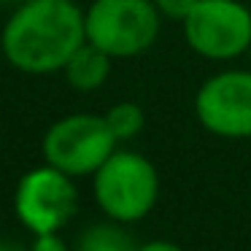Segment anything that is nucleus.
<instances>
[{
	"mask_svg": "<svg viewBox=\"0 0 251 251\" xmlns=\"http://www.w3.org/2000/svg\"><path fill=\"white\" fill-rule=\"evenodd\" d=\"M84 41V11L73 0H22L0 35L6 60L30 76L62 71Z\"/></svg>",
	"mask_w": 251,
	"mask_h": 251,
	"instance_id": "f257e3e1",
	"label": "nucleus"
},
{
	"mask_svg": "<svg viewBox=\"0 0 251 251\" xmlns=\"http://www.w3.org/2000/svg\"><path fill=\"white\" fill-rule=\"evenodd\" d=\"M92 192L108 219L132 224L146 219L159 200V173L149 157L116 149L92 176Z\"/></svg>",
	"mask_w": 251,
	"mask_h": 251,
	"instance_id": "f03ea898",
	"label": "nucleus"
},
{
	"mask_svg": "<svg viewBox=\"0 0 251 251\" xmlns=\"http://www.w3.org/2000/svg\"><path fill=\"white\" fill-rule=\"evenodd\" d=\"M159 11L154 0H92L84 11L87 41L114 60L146 54L159 38Z\"/></svg>",
	"mask_w": 251,
	"mask_h": 251,
	"instance_id": "7ed1b4c3",
	"label": "nucleus"
},
{
	"mask_svg": "<svg viewBox=\"0 0 251 251\" xmlns=\"http://www.w3.org/2000/svg\"><path fill=\"white\" fill-rule=\"evenodd\" d=\"M116 138L105 116L68 114L46 130L41 151L49 165L73 176H95V170L116 151Z\"/></svg>",
	"mask_w": 251,
	"mask_h": 251,
	"instance_id": "20e7f679",
	"label": "nucleus"
},
{
	"mask_svg": "<svg viewBox=\"0 0 251 251\" xmlns=\"http://www.w3.org/2000/svg\"><path fill=\"white\" fill-rule=\"evenodd\" d=\"M181 25L186 46L202 60L229 62L249 54L251 11L240 0H197Z\"/></svg>",
	"mask_w": 251,
	"mask_h": 251,
	"instance_id": "39448f33",
	"label": "nucleus"
},
{
	"mask_svg": "<svg viewBox=\"0 0 251 251\" xmlns=\"http://www.w3.org/2000/svg\"><path fill=\"white\" fill-rule=\"evenodd\" d=\"M14 211L33 235L60 232L78 211V189L73 176L49 162L27 170L14 192Z\"/></svg>",
	"mask_w": 251,
	"mask_h": 251,
	"instance_id": "423d86ee",
	"label": "nucleus"
},
{
	"mask_svg": "<svg viewBox=\"0 0 251 251\" xmlns=\"http://www.w3.org/2000/svg\"><path fill=\"white\" fill-rule=\"evenodd\" d=\"M195 116L211 135L251 138V71H222L200 84Z\"/></svg>",
	"mask_w": 251,
	"mask_h": 251,
	"instance_id": "0eeeda50",
	"label": "nucleus"
},
{
	"mask_svg": "<svg viewBox=\"0 0 251 251\" xmlns=\"http://www.w3.org/2000/svg\"><path fill=\"white\" fill-rule=\"evenodd\" d=\"M111 62H114L111 54H105L100 46L84 41V44L73 51L71 60L65 62L62 73H65V81L71 84L76 92H95V89H100L108 81Z\"/></svg>",
	"mask_w": 251,
	"mask_h": 251,
	"instance_id": "6e6552de",
	"label": "nucleus"
},
{
	"mask_svg": "<svg viewBox=\"0 0 251 251\" xmlns=\"http://www.w3.org/2000/svg\"><path fill=\"white\" fill-rule=\"evenodd\" d=\"M76 251H138V243L122 222H100L87 227L76 240Z\"/></svg>",
	"mask_w": 251,
	"mask_h": 251,
	"instance_id": "1a4fd4ad",
	"label": "nucleus"
},
{
	"mask_svg": "<svg viewBox=\"0 0 251 251\" xmlns=\"http://www.w3.org/2000/svg\"><path fill=\"white\" fill-rule=\"evenodd\" d=\"M105 122H108L111 132H114L116 141H132L143 132L146 127V114L138 103H130V100H122V103H114L108 111H105Z\"/></svg>",
	"mask_w": 251,
	"mask_h": 251,
	"instance_id": "9d476101",
	"label": "nucleus"
},
{
	"mask_svg": "<svg viewBox=\"0 0 251 251\" xmlns=\"http://www.w3.org/2000/svg\"><path fill=\"white\" fill-rule=\"evenodd\" d=\"M154 6H157L159 17L184 22V19L192 14V8L197 6V0H154Z\"/></svg>",
	"mask_w": 251,
	"mask_h": 251,
	"instance_id": "9b49d317",
	"label": "nucleus"
},
{
	"mask_svg": "<svg viewBox=\"0 0 251 251\" xmlns=\"http://www.w3.org/2000/svg\"><path fill=\"white\" fill-rule=\"evenodd\" d=\"M30 251H71V249L60 238V232H41V235H33Z\"/></svg>",
	"mask_w": 251,
	"mask_h": 251,
	"instance_id": "f8f14e48",
	"label": "nucleus"
},
{
	"mask_svg": "<svg viewBox=\"0 0 251 251\" xmlns=\"http://www.w3.org/2000/svg\"><path fill=\"white\" fill-rule=\"evenodd\" d=\"M138 251H184V249H181L178 243H173V240L157 238V240H146V243H141Z\"/></svg>",
	"mask_w": 251,
	"mask_h": 251,
	"instance_id": "ddd939ff",
	"label": "nucleus"
},
{
	"mask_svg": "<svg viewBox=\"0 0 251 251\" xmlns=\"http://www.w3.org/2000/svg\"><path fill=\"white\" fill-rule=\"evenodd\" d=\"M0 3H17V0H0Z\"/></svg>",
	"mask_w": 251,
	"mask_h": 251,
	"instance_id": "4468645a",
	"label": "nucleus"
},
{
	"mask_svg": "<svg viewBox=\"0 0 251 251\" xmlns=\"http://www.w3.org/2000/svg\"><path fill=\"white\" fill-rule=\"evenodd\" d=\"M3 249H6V243H3V240H0V251H3Z\"/></svg>",
	"mask_w": 251,
	"mask_h": 251,
	"instance_id": "2eb2a0df",
	"label": "nucleus"
},
{
	"mask_svg": "<svg viewBox=\"0 0 251 251\" xmlns=\"http://www.w3.org/2000/svg\"><path fill=\"white\" fill-rule=\"evenodd\" d=\"M249 62H251V46H249Z\"/></svg>",
	"mask_w": 251,
	"mask_h": 251,
	"instance_id": "dca6fc26",
	"label": "nucleus"
}]
</instances>
